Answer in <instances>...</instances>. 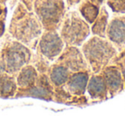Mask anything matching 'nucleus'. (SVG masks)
Here are the masks:
<instances>
[{"instance_id": "obj_4", "label": "nucleus", "mask_w": 125, "mask_h": 116, "mask_svg": "<svg viewBox=\"0 0 125 116\" xmlns=\"http://www.w3.org/2000/svg\"><path fill=\"white\" fill-rule=\"evenodd\" d=\"M86 80H87L86 77H84V76L81 77L80 75H79V76L77 75L76 77L74 78L73 82H72L71 85H73V86H75L78 89H82L86 83Z\"/></svg>"}, {"instance_id": "obj_5", "label": "nucleus", "mask_w": 125, "mask_h": 116, "mask_svg": "<svg viewBox=\"0 0 125 116\" xmlns=\"http://www.w3.org/2000/svg\"><path fill=\"white\" fill-rule=\"evenodd\" d=\"M3 30H4V27H3V25L0 23V35H1V33H3Z\"/></svg>"}, {"instance_id": "obj_2", "label": "nucleus", "mask_w": 125, "mask_h": 116, "mask_svg": "<svg viewBox=\"0 0 125 116\" xmlns=\"http://www.w3.org/2000/svg\"><path fill=\"white\" fill-rule=\"evenodd\" d=\"M14 84L8 80H3L0 81V94H7L10 93L14 88Z\"/></svg>"}, {"instance_id": "obj_1", "label": "nucleus", "mask_w": 125, "mask_h": 116, "mask_svg": "<svg viewBox=\"0 0 125 116\" xmlns=\"http://www.w3.org/2000/svg\"><path fill=\"white\" fill-rule=\"evenodd\" d=\"M24 57L23 55L18 50H11L8 52L7 55V64L10 68L16 69L22 65Z\"/></svg>"}, {"instance_id": "obj_3", "label": "nucleus", "mask_w": 125, "mask_h": 116, "mask_svg": "<svg viewBox=\"0 0 125 116\" xmlns=\"http://www.w3.org/2000/svg\"><path fill=\"white\" fill-rule=\"evenodd\" d=\"M66 72L63 69H59L56 70L55 73H53V80H55L57 83H61V82L64 81L65 79H66Z\"/></svg>"}]
</instances>
